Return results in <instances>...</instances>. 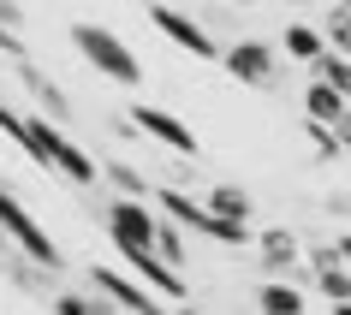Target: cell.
Wrapping results in <instances>:
<instances>
[{"mask_svg": "<svg viewBox=\"0 0 351 315\" xmlns=\"http://www.w3.org/2000/svg\"><path fill=\"white\" fill-rule=\"evenodd\" d=\"M149 18H155V30H161L173 48H185V54H197V60H221V42L208 36L197 18H185L179 6H149Z\"/></svg>", "mask_w": 351, "mask_h": 315, "instance_id": "obj_8", "label": "cell"}, {"mask_svg": "<svg viewBox=\"0 0 351 315\" xmlns=\"http://www.w3.org/2000/svg\"><path fill=\"white\" fill-rule=\"evenodd\" d=\"M101 179H113V185L125 190V197H137V203H149V179H143V173H131L125 161H108V167H101Z\"/></svg>", "mask_w": 351, "mask_h": 315, "instance_id": "obj_19", "label": "cell"}, {"mask_svg": "<svg viewBox=\"0 0 351 315\" xmlns=\"http://www.w3.org/2000/svg\"><path fill=\"white\" fill-rule=\"evenodd\" d=\"M328 6H346V12H351V0H328Z\"/></svg>", "mask_w": 351, "mask_h": 315, "instance_id": "obj_28", "label": "cell"}, {"mask_svg": "<svg viewBox=\"0 0 351 315\" xmlns=\"http://www.w3.org/2000/svg\"><path fill=\"white\" fill-rule=\"evenodd\" d=\"M310 143L322 161H339V143H333V125H310Z\"/></svg>", "mask_w": 351, "mask_h": 315, "instance_id": "obj_20", "label": "cell"}, {"mask_svg": "<svg viewBox=\"0 0 351 315\" xmlns=\"http://www.w3.org/2000/svg\"><path fill=\"white\" fill-rule=\"evenodd\" d=\"M339 113H346V95H339V90H328V84L315 77L310 90H304V119H310V125H333Z\"/></svg>", "mask_w": 351, "mask_h": 315, "instance_id": "obj_13", "label": "cell"}, {"mask_svg": "<svg viewBox=\"0 0 351 315\" xmlns=\"http://www.w3.org/2000/svg\"><path fill=\"white\" fill-rule=\"evenodd\" d=\"M310 286L328 297V303H351V268L333 256V244H328V250H315V279H310Z\"/></svg>", "mask_w": 351, "mask_h": 315, "instance_id": "obj_12", "label": "cell"}, {"mask_svg": "<svg viewBox=\"0 0 351 315\" xmlns=\"http://www.w3.org/2000/svg\"><path fill=\"white\" fill-rule=\"evenodd\" d=\"M155 226H161L155 203H137V197L108 203V238L113 244H155Z\"/></svg>", "mask_w": 351, "mask_h": 315, "instance_id": "obj_9", "label": "cell"}, {"mask_svg": "<svg viewBox=\"0 0 351 315\" xmlns=\"http://www.w3.org/2000/svg\"><path fill=\"white\" fill-rule=\"evenodd\" d=\"M0 24H6V30H19V24H24V12L12 6V0H0Z\"/></svg>", "mask_w": 351, "mask_h": 315, "instance_id": "obj_24", "label": "cell"}, {"mask_svg": "<svg viewBox=\"0 0 351 315\" xmlns=\"http://www.w3.org/2000/svg\"><path fill=\"white\" fill-rule=\"evenodd\" d=\"M262 315H304V292H298L292 279L262 286Z\"/></svg>", "mask_w": 351, "mask_h": 315, "instance_id": "obj_16", "label": "cell"}, {"mask_svg": "<svg viewBox=\"0 0 351 315\" xmlns=\"http://www.w3.org/2000/svg\"><path fill=\"white\" fill-rule=\"evenodd\" d=\"M155 214L161 220H173L185 238H215V244H226V250H239V244H250V226H239V220H221V214H208L191 190H155Z\"/></svg>", "mask_w": 351, "mask_h": 315, "instance_id": "obj_2", "label": "cell"}, {"mask_svg": "<svg viewBox=\"0 0 351 315\" xmlns=\"http://www.w3.org/2000/svg\"><path fill=\"white\" fill-rule=\"evenodd\" d=\"M0 238L12 244V250H24V256L36 262V268H66V256H60V244L48 238V232H42L36 226V214H30V208L19 203V197H12V185H0Z\"/></svg>", "mask_w": 351, "mask_h": 315, "instance_id": "obj_4", "label": "cell"}, {"mask_svg": "<svg viewBox=\"0 0 351 315\" xmlns=\"http://www.w3.org/2000/svg\"><path fill=\"white\" fill-rule=\"evenodd\" d=\"M203 208L208 214H221V220H239V226H250V197H244L239 185H215L203 197Z\"/></svg>", "mask_w": 351, "mask_h": 315, "instance_id": "obj_15", "label": "cell"}, {"mask_svg": "<svg viewBox=\"0 0 351 315\" xmlns=\"http://www.w3.org/2000/svg\"><path fill=\"white\" fill-rule=\"evenodd\" d=\"M333 256H339V262L351 268V232H339V238H333Z\"/></svg>", "mask_w": 351, "mask_h": 315, "instance_id": "obj_25", "label": "cell"}, {"mask_svg": "<svg viewBox=\"0 0 351 315\" xmlns=\"http://www.w3.org/2000/svg\"><path fill=\"white\" fill-rule=\"evenodd\" d=\"M72 48L90 60L108 84H125V90H137V84H143V60L131 54L125 36H119V30H108V24H72Z\"/></svg>", "mask_w": 351, "mask_h": 315, "instance_id": "obj_3", "label": "cell"}, {"mask_svg": "<svg viewBox=\"0 0 351 315\" xmlns=\"http://www.w3.org/2000/svg\"><path fill=\"white\" fill-rule=\"evenodd\" d=\"M328 208L333 214H351V197H328Z\"/></svg>", "mask_w": 351, "mask_h": 315, "instance_id": "obj_26", "label": "cell"}, {"mask_svg": "<svg viewBox=\"0 0 351 315\" xmlns=\"http://www.w3.org/2000/svg\"><path fill=\"white\" fill-rule=\"evenodd\" d=\"M131 131H143L149 143L173 149V155H197V131H191L179 113H167V108H149V101H137V108H131Z\"/></svg>", "mask_w": 351, "mask_h": 315, "instance_id": "obj_7", "label": "cell"}, {"mask_svg": "<svg viewBox=\"0 0 351 315\" xmlns=\"http://www.w3.org/2000/svg\"><path fill=\"white\" fill-rule=\"evenodd\" d=\"M244 6H250V0H244Z\"/></svg>", "mask_w": 351, "mask_h": 315, "instance_id": "obj_29", "label": "cell"}, {"mask_svg": "<svg viewBox=\"0 0 351 315\" xmlns=\"http://www.w3.org/2000/svg\"><path fill=\"white\" fill-rule=\"evenodd\" d=\"M0 54H12V60H30V48L19 42V30H6V24H0Z\"/></svg>", "mask_w": 351, "mask_h": 315, "instance_id": "obj_22", "label": "cell"}, {"mask_svg": "<svg viewBox=\"0 0 351 315\" xmlns=\"http://www.w3.org/2000/svg\"><path fill=\"white\" fill-rule=\"evenodd\" d=\"M333 315H351V303H333Z\"/></svg>", "mask_w": 351, "mask_h": 315, "instance_id": "obj_27", "label": "cell"}, {"mask_svg": "<svg viewBox=\"0 0 351 315\" xmlns=\"http://www.w3.org/2000/svg\"><path fill=\"white\" fill-rule=\"evenodd\" d=\"M280 48H286L292 60H304V66H315V60L328 54V42H322V30H315V24H286Z\"/></svg>", "mask_w": 351, "mask_h": 315, "instance_id": "obj_14", "label": "cell"}, {"mask_svg": "<svg viewBox=\"0 0 351 315\" xmlns=\"http://www.w3.org/2000/svg\"><path fill=\"white\" fill-rule=\"evenodd\" d=\"M149 250H155V256H161L167 268H179V274H185V232H179L173 220H161V226H155V244H149Z\"/></svg>", "mask_w": 351, "mask_h": 315, "instance_id": "obj_17", "label": "cell"}, {"mask_svg": "<svg viewBox=\"0 0 351 315\" xmlns=\"http://www.w3.org/2000/svg\"><path fill=\"white\" fill-rule=\"evenodd\" d=\"M221 66L239 84H256V90H268L280 77V48H268V42H256V36H244V42H226L221 48Z\"/></svg>", "mask_w": 351, "mask_h": 315, "instance_id": "obj_6", "label": "cell"}, {"mask_svg": "<svg viewBox=\"0 0 351 315\" xmlns=\"http://www.w3.org/2000/svg\"><path fill=\"white\" fill-rule=\"evenodd\" d=\"M19 77H24V90L36 95V108L48 113L54 125H66V119H72V101H66V90H60L54 77H42L36 66H30V60H19Z\"/></svg>", "mask_w": 351, "mask_h": 315, "instance_id": "obj_11", "label": "cell"}, {"mask_svg": "<svg viewBox=\"0 0 351 315\" xmlns=\"http://www.w3.org/2000/svg\"><path fill=\"white\" fill-rule=\"evenodd\" d=\"M54 315H108V310H101V303H84V297L66 292V297H54Z\"/></svg>", "mask_w": 351, "mask_h": 315, "instance_id": "obj_21", "label": "cell"}, {"mask_svg": "<svg viewBox=\"0 0 351 315\" xmlns=\"http://www.w3.org/2000/svg\"><path fill=\"white\" fill-rule=\"evenodd\" d=\"M322 42H328L333 54L351 60V12H346V6H328V30H322Z\"/></svg>", "mask_w": 351, "mask_h": 315, "instance_id": "obj_18", "label": "cell"}, {"mask_svg": "<svg viewBox=\"0 0 351 315\" xmlns=\"http://www.w3.org/2000/svg\"><path fill=\"white\" fill-rule=\"evenodd\" d=\"M24 125H30V143H36V155H42V173H54L66 185H95V179H101L95 155L84 143H72L48 113H24Z\"/></svg>", "mask_w": 351, "mask_h": 315, "instance_id": "obj_1", "label": "cell"}, {"mask_svg": "<svg viewBox=\"0 0 351 315\" xmlns=\"http://www.w3.org/2000/svg\"><path fill=\"white\" fill-rule=\"evenodd\" d=\"M333 143H339V155H351V108L333 119Z\"/></svg>", "mask_w": 351, "mask_h": 315, "instance_id": "obj_23", "label": "cell"}, {"mask_svg": "<svg viewBox=\"0 0 351 315\" xmlns=\"http://www.w3.org/2000/svg\"><path fill=\"white\" fill-rule=\"evenodd\" d=\"M113 250H119V256H125L131 279H143V286H149V292H155V297H167V303H185V297H191L185 274H179V268H167V262L155 256V250H149V244H113Z\"/></svg>", "mask_w": 351, "mask_h": 315, "instance_id": "obj_5", "label": "cell"}, {"mask_svg": "<svg viewBox=\"0 0 351 315\" xmlns=\"http://www.w3.org/2000/svg\"><path fill=\"white\" fill-rule=\"evenodd\" d=\"M256 256H262V268L274 279H286V274H298V262H304V250H298V238L286 232V226H268V232H256Z\"/></svg>", "mask_w": 351, "mask_h": 315, "instance_id": "obj_10", "label": "cell"}]
</instances>
